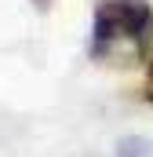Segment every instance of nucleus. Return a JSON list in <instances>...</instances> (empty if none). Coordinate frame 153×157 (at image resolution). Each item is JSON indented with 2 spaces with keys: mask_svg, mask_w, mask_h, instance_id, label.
<instances>
[{
  "mask_svg": "<svg viewBox=\"0 0 153 157\" xmlns=\"http://www.w3.org/2000/svg\"><path fill=\"white\" fill-rule=\"evenodd\" d=\"M153 48V7L150 0H99L91 18V62L139 66Z\"/></svg>",
  "mask_w": 153,
  "mask_h": 157,
  "instance_id": "1",
  "label": "nucleus"
},
{
  "mask_svg": "<svg viewBox=\"0 0 153 157\" xmlns=\"http://www.w3.org/2000/svg\"><path fill=\"white\" fill-rule=\"evenodd\" d=\"M150 154V139H139V135H128L117 143V157H146Z\"/></svg>",
  "mask_w": 153,
  "mask_h": 157,
  "instance_id": "2",
  "label": "nucleus"
},
{
  "mask_svg": "<svg viewBox=\"0 0 153 157\" xmlns=\"http://www.w3.org/2000/svg\"><path fill=\"white\" fill-rule=\"evenodd\" d=\"M142 95H146V102L153 106V62H150V70H146V91Z\"/></svg>",
  "mask_w": 153,
  "mask_h": 157,
  "instance_id": "3",
  "label": "nucleus"
}]
</instances>
